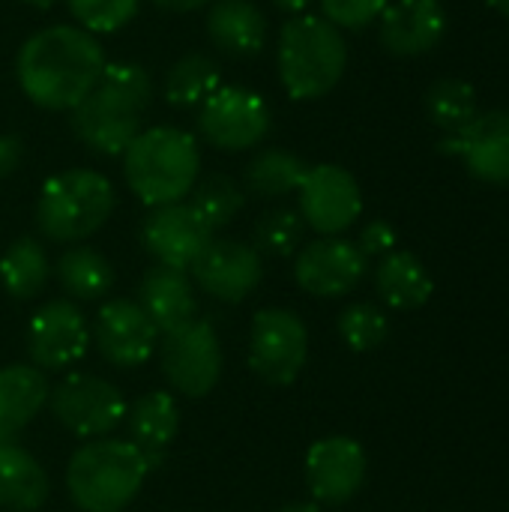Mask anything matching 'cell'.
Returning a JSON list of instances; mask_svg holds the SVG:
<instances>
[{
    "label": "cell",
    "instance_id": "obj_37",
    "mask_svg": "<svg viewBox=\"0 0 509 512\" xmlns=\"http://www.w3.org/2000/svg\"><path fill=\"white\" fill-rule=\"evenodd\" d=\"M24 153H27V147H24L21 135H15V132H3L0 135V180L12 177L21 168Z\"/></svg>",
    "mask_w": 509,
    "mask_h": 512
},
{
    "label": "cell",
    "instance_id": "obj_27",
    "mask_svg": "<svg viewBox=\"0 0 509 512\" xmlns=\"http://www.w3.org/2000/svg\"><path fill=\"white\" fill-rule=\"evenodd\" d=\"M57 282L60 288L72 297V300H81V303H90V300H99L111 291L114 285V267L111 261L96 252L93 246H72L66 249L60 258H57Z\"/></svg>",
    "mask_w": 509,
    "mask_h": 512
},
{
    "label": "cell",
    "instance_id": "obj_6",
    "mask_svg": "<svg viewBox=\"0 0 509 512\" xmlns=\"http://www.w3.org/2000/svg\"><path fill=\"white\" fill-rule=\"evenodd\" d=\"M117 195L105 174L69 168L45 180L36 201V225L54 243H81L93 237L114 213Z\"/></svg>",
    "mask_w": 509,
    "mask_h": 512
},
{
    "label": "cell",
    "instance_id": "obj_40",
    "mask_svg": "<svg viewBox=\"0 0 509 512\" xmlns=\"http://www.w3.org/2000/svg\"><path fill=\"white\" fill-rule=\"evenodd\" d=\"M279 512H321V507H318L315 501H297V504H288V507H282Z\"/></svg>",
    "mask_w": 509,
    "mask_h": 512
},
{
    "label": "cell",
    "instance_id": "obj_41",
    "mask_svg": "<svg viewBox=\"0 0 509 512\" xmlns=\"http://www.w3.org/2000/svg\"><path fill=\"white\" fill-rule=\"evenodd\" d=\"M15 435H18V432H12V429L0 426V450H3V447H9V444H15Z\"/></svg>",
    "mask_w": 509,
    "mask_h": 512
},
{
    "label": "cell",
    "instance_id": "obj_22",
    "mask_svg": "<svg viewBox=\"0 0 509 512\" xmlns=\"http://www.w3.org/2000/svg\"><path fill=\"white\" fill-rule=\"evenodd\" d=\"M375 288L378 297L399 312H411L429 303L435 282L432 273L426 270V264L414 255V252H402L393 249L390 255L381 258L378 270H375Z\"/></svg>",
    "mask_w": 509,
    "mask_h": 512
},
{
    "label": "cell",
    "instance_id": "obj_28",
    "mask_svg": "<svg viewBox=\"0 0 509 512\" xmlns=\"http://www.w3.org/2000/svg\"><path fill=\"white\" fill-rule=\"evenodd\" d=\"M219 87H222L219 63L210 54L189 51L168 66L162 93H165V102L174 108H198Z\"/></svg>",
    "mask_w": 509,
    "mask_h": 512
},
{
    "label": "cell",
    "instance_id": "obj_24",
    "mask_svg": "<svg viewBox=\"0 0 509 512\" xmlns=\"http://www.w3.org/2000/svg\"><path fill=\"white\" fill-rule=\"evenodd\" d=\"M48 378L36 366H3L0 369V426L18 432L36 420V414L48 405Z\"/></svg>",
    "mask_w": 509,
    "mask_h": 512
},
{
    "label": "cell",
    "instance_id": "obj_8",
    "mask_svg": "<svg viewBox=\"0 0 509 512\" xmlns=\"http://www.w3.org/2000/svg\"><path fill=\"white\" fill-rule=\"evenodd\" d=\"M309 360V330L291 309H261L249 330V369L273 387H288L300 378Z\"/></svg>",
    "mask_w": 509,
    "mask_h": 512
},
{
    "label": "cell",
    "instance_id": "obj_13",
    "mask_svg": "<svg viewBox=\"0 0 509 512\" xmlns=\"http://www.w3.org/2000/svg\"><path fill=\"white\" fill-rule=\"evenodd\" d=\"M438 150L459 156L474 180L509 186V111H477L459 132L444 135Z\"/></svg>",
    "mask_w": 509,
    "mask_h": 512
},
{
    "label": "cell",
    "instance_id": "obj_23",
    "mask_svg": "<svg viewBox=\"0 0 509 512\" xmlns=\"http://www.w3.org/2000/svg\"><path fill=\"white\" fill-rule=\"evenodd\" d=\"M48 474L36 456L9 444L0 450V510L36 512L48 501Z\"/></svg>",
    "mask_w": 509,
    "mask_h": 512
},
{
    "label": "cell",
    "instance_id": "obj_17",
    "mask_svg": "<svg viewBox=\"0 0 509 512\" xmlns=\"http://www.w3.org/2000/svg\"><path fill=\"white\" fill-rule=\"evenodd\" d=\"M210 240L213 228L198 216L189 201L153 207L150 216L141 222V246L162 267L189 270Z\"/></svg>",
    "mask_w": 509,
    "mask_h": 512
},
{
    "label": "cell",
    "instance_id": "obj_26",
    "mask_svg": "<svg viewBox=\"0 0 509 512\" xmlns=\"http://www.w3.org/2000/svg\"><path fill=\"white\" fill-rule=\"evenodd\" d=\"M51 279V261L36 237H18L0 258V285L12 300H33Z\"/></svg>",
    "mask_w": 509,
    "mask_h": 512
},
{
    "label": "cell",
    "instance_id": "obj_12",
    "mask_svg": "<svg viewBox=\"0 0 509 512\" xmlns=\"http://www.w3.org/2000/svg\"><path fill=\"white\" fill-rule=\"evenodd\" d=\"M90 348V327L75 300H48L27 321V354L42 372L75 366Z\"/></svg>",
    "mask_w": 509,
    "mask_h": 512
},
{
    "label": "cell",
    "instance_id": "obj_4",
    "mask_svg": "<svg viewBox=\"0 0 509 512\" xmlns=\"http://www.w3.org/2000/svg\"><path fill=\"white\" fill-rule=\"evenodd\" d=\"M276 69L291 99H321L333 93L348 69V42L321 15H291L279 30Z\"/></svg>",
    "mask_w": 509,
    "mask_h": 512
},
{
    "label": "cell",
    "instance_id": "obj_1",
    "mask_svg": "<svg viewBox=\"0 0 509 512\" xmlns=\"http://www.w3.org/2000/svg\"><path fill=\"white\" fill-rule=\"evenodd\" d=\"M105 51L78 24H51L27 36L15 57L21 93L45 111H72L96 87Z\"/></svg>",
    "mask_w": 509,
    "mask_h": 512
},
{
    "label": "cell",
    "instance_id": "obj_18",
    "mask_svg": "<svg viewBox=\"0 0 509 512\" xmlns=\"http://www.w3.org/2000/svg\"><path fill=\"white\" fill-rule=\"evenodd\" d=\"M366 480V450L345 435L321 438L306 453V486L315 504L339 507L351 501Z\"/></svg>",
    "mask_w": 509,
    "mask_h": 512
},
{
    "label": "cell",
    "instance_id": "obj_2",
    "mask_svg": "<svg viewBox=\"0 0 509 512\" xmlns=\"http://www.w3.org/2000/svg\"><path fill=\"white\" fill-rule=\"evenodd\" d=\"M153 102V81L144 66L120 60L105 63L96 87L72 108V132L99 156H123L144 129V114Z\"/></svg>",
    "mask_w": 509,
    "mask_h": 512
},
{
    "label": "cell",
    "instance_id": "obj_5",
    "mask_svg": "<svg viewBox=\"0 0 509 512\" xmlns=\"http://www.w3.org/2000/svg\"><path fill=\"white\" fill-rule=\"evenodd\" d=\"M147 465L132 441L96 438L75 450L66 489L81 512H123L147 480Z\"/></svg>",
    "mask_w": 509,
    "mask_h": 512
},
{
    "label": "cell",
    "instance_id": "obj_34",
    "mask_svg": "<svg viewBox=\"0 0 509 512\" xmlns=\"http://www.w3.org/2000/svg\"><path fill=\"white\" fill-rule=\"evenodd\" d=\"M66 6L78 21V27L96 36L126 27L138 15L141 0H66Z\"/></svg>",
    "mask_w": 509,
    "mask_h": 512
},
{
    "label": "cell",
    "instance_id": "obj_21",
    "mask_svg": "<svg viewBox=\"0 0 509 512\" xmlns=\"http://www.w3.org/2000/svg\"><path fill=\"white\" fill-rule=\"evenodd\" d=\"M138 306L156 324L159 333H171L195 318V288L186 270L150 267L138 285Z\"/></svg>",
    "mask_w": 509,
    "mask_h": 512
},
{
    "label": "cell",
    "instance_id": "obj_30",
    "mask_svg": "<svg viewBox=\"0 0 509 512\" xmlns=\"http://www.w3.org/2000/svg\"><path fill=\"white\" fill-rule=\"evenodd\" d=\"M477 111V90L465 78H438L426 90V114L444 135L459 132Z\"/></svg>",
    "mask_w": 509,
    "mask_h": 512
},
{
    "label": "cell",
    "instance_id": "obj_33",
    "mask_svg": "<svg viewBox=\"0 0 509 512\" xmlns=\"http://www.w3.org/2000/svg\"><path fill=\"white\" fill-rule=\"evenodd\" d=\"M387 333H390V321L372 303H351L339 315V336L357 354H366V351L381 348L384 339H387Z\"/></svg>",
    "mask_w": 509,
    "mask_h": 512
},
{
    "label": "cell",
    "instance_id": "obj_32",
    "mask_svg": "<svg viewBox=\"0 0 509 512\" xmlns=\"http://www.w3.org/2000/svg\"><path fill=\"white\" fill-rule=\"evenodd\" d=\"M306 234V222L300 216V210L291 207H273L267 210L258 225H255V249L261 255H273V258H291Z\"/></svg>",
    "mask_w": 509,
    "mask_h": 512
},
{
    "label": "cell",
    "instance_id": "obj_43",
    "mask_svg": "<svg viewBox=\"0 0 509 512\" xmlns=\"http://www.w3.org/2000/svg\"><path fill=\"white\" fill-rule=\"evenodd\" d=\"M27 6H33V9H51V6H57L60 0H24Z\"/></svg>",
    "mask_w": 509,
    "mask_h": 512
},
{
    "label": "cell",
    "instance_id": "obj_36",
    "mask_svg": "<svg viewBox=\"0 0 509 512\" xmlns=\"http://www.w3.org/2000/svg\"><path fill=\"white\" fill-rule=\"evenodd\" d=\"M357 249L366 255V258H384L396 249V228L387 222V219H372L363 231H360V240H357Z\"/></svg>",
    "mask_w": 509,
    "mask_h": 512
},
{
    "label": "cell",
    "instance_id": "obj_20",
    "mask_svg": "<svg viewBox=\"0 0 509 512\" xmlns=\"http://www.w3.org/2000/svg\"><path fill=\"white\" fill-rule=\"evenodd\" d=\"M207 36L228 57H255L264 51L270 24L252 0H213L207 12Z\"/></svg>",
    "mask_w": 509,
    "mask_h": 512
},
{
    "label": "cell",
    "instance_id": "obj_29",
    "mask_svg": "<svg viewBox=\"0 0 509 512\" xmlns=\"http://www.w3.org/2000/svg\"><path fill=\"white\" fill-rule=\"evenodd\" d=\"M306 171L309 165L297 153L282 147H267L249 159L243 171V183L258 198H285L300 189Z\"/></svg>",
    "mask_w": 509,
    "mask_h": 512
},
{
    "label": "cell",
    "instance_id": "obj_9",
    "mask_svg": "<svg viewBox=\"0 0 509 512\" xmlns=\"http://www.w3.org/2000/svg\"><path fill=\"white\" fill-rule=\"evenodd\" d=\"M48 405H51L54 420L66 432L87 438V441L111 435L126 417V402L120 390L111 381L99 375H87V372L66 375L48 393Z\"/></svg>",
    "mask_w": 509,
    "mask_h": 512
},
{
    "label": "cell",
    "instance_id": "obj_39",
    "mask_svg": "<svg viewBox=\"0 0 509 512\" xmlns=\"http://www.w3.org/2000/svg\"><path fill=\"white\" fill-rule=\"evenodd\" d=\"M312 3L315 0H273V6L282 9V12H288V15H303Z\"/></svg>",
    "mask_w": 509,
    "mask_h": 512
},
{
    "label": "cell",
    "instance_id": "obj_38",
    "mask_svg": "<svg viewBox=\"0 0 509 512\" xmlns=\"http://www.w3.org/2000/svg\"><path fill=\"white\" fill-rule=\"evenodd\" d=\"M150 3L159 9H168V12H195V9L210 6L213 0H150Z\"/></svg>",
    "mask_w": 509,
    "mask_h": 512
},
{
    "label": "cell",
    "instance_id": "obj_3",
    "mask_svg": "<svg viewBox=\"0 0 509 512\" xmlns=\"http://www.w3.org/2000/svg\"><path fill=\"white\" fill-rule=\"evenodd\" d=\"M201 150L192 132L150 126L123 150V177L144 207H165L189 198L198 183Z\"/></svg>",
    "mask_w": 509,
    "mask_h": 512
},
{
    "label": "cell",
    "instance_id": "obj_15",
    "mask_svg": "<svg viewBox=\"0 0 509 512\" xmlns=\"http://www.w3.org/2000/svg\"><path fill=\"white\" fill-rule=\"evenodd\" d=\"M369 270V258L357 249V243L345 237H321L303 246L294 258L297 285L321 300L351 294Z\"/></svg>",
    "mask_w": 509,
    "mask_h": 512
},
{
    "label": "cell",
    "instance_id": "obj_25",
    "mask_svg": "<svg viewBox=\"0 0 509 512\" xmlns=\"http://www.w3.org/2000/svg\"><path fill=\"white\" fill-rule=\"evenodd\" d=\"M123 420H126V429H129V441L138 450L165 453V447L177 438L180 408H177L171 393L153 390V393H144L141 399H135L132 408H126Z\"/></svg>",
    "mask_w": 509,
    "mask_h": 512
},
{
    "label": "cell",
    "instance_id": "obj_14",
    "mask_svg": "<svg viewBox=\"0 0 509 512\" xmlns=\"http://www.w3.org/2000/svg\"><path fill=\"white\" fill-rule=\"evenodd\" d=\"M195 285L222 303H243L264 276V255L231 237H213L189 267Z\"/></svg>",
    "mask_w": 509,
    "mask_h": 512
},
{
    "label": "cell",
    "instance_id": "obj_35",
    "mask_svg": "<svg viewBox=\"0 0 509 512\" xmlns=\"http://www.w3.org/2000/svg\"><path fill=\"white\" fill-rule=\"evenodd\" d=\"M321 18H327L339 30H363L375 24L387 6V0H318Z\"/></svg>",
    "mask_w": 509,
    "mask_h": 512
},
{
    "label": "cell",
    "instance_id": "obj_10",
    "mask_svg": "<svg viewBox=\"0 0 509 512\" xmlns=\"http://www.w3.org/2000/svg\"><path fill=\"white\" fill-rule=\"evenodd\" d=\"M159 366L168 384L189 399H204L222 378V345L207 321L192 318L189 324L162 333Z\"/></svg>",
    "mask_w": 509,
    "mask_h": 512
},
{
    "label": "cell",
    "instance_id": "obj_7",
    "mask_svg": "<svg viewBox=\"0 0 509 512\" xmlns=\"http://www.w3.org/2000/svg\"><path fill=\"white\" fill-rule=\"evenodd\" d=\"M198 135L225 153H243L258 147L273 126L270 105L261 93L240 84H222L198 105Z\"/></svg>",
    "mask_w": 509,
    "mask_h": 512
},
{
    "label": "cell",
    "instance_id": "obj_31",
    "mask_svg": "<svg viewBox=\"0 0 509 512\" xmlns=\"http://www.w3.org/2000/svg\"><path fill=\"white\" fill-rule=\"evenodd\" d=\"M189 204L198 210V216L216 234V231L228 228L237 219V213L246 204V192H243V186L234 177H228V174H210V177H204V180L195 183V189L189 192Z\"/></svg>",
    "mask_w": 509,
    "mask_h": 512
},
{
    "label": "cell",
    "instance_id": "obj_42",
    "mask_svg": "<svg viewBox=\"0 0 509 512\" xmlns=\"http://www.w3.org/2000/svg\"><path fill=\"white\" fill-rule=\"evenodd\" d=\"M498 15H504V18H509V0H486Z\"/></svg>",
    "mask_w": 509,
    "mask_h": 512
},
{
    "label": "cell",
    "instance_id": "obj_11",
    "mask_svg": "<svg viewBox=\"0 0 509 512\" xmlns=\"http://www.w3.org/2000/svg\"><path fill=\"white\" fill-rule=\"evenodd\" d=\"M300 216L306 228L321 237L345 234L363 213V192L357 177L342 165H312L297 189Z\"/></svg>",
    "mask_w": 509,
    "mask_h": 512
},
{
    "label": "cell",
    "instance_id": "obj_16",
    "mask_svg": "<svg viewBox=\"0 0 509 512\" xmlns=\"http://www.w3.org/2000/svg\"><path fill=\"white\" fill-rule=\"evenodd\" d=\"M90 339L102 360L117 369H138L150 360L159 345V330L135 300H108L99 306Z\"/></svg>",
    "mask_w": 509,
    "mask_h": 512
},
{
    "label": "cell",
    "instance_id": "obj_19",
    "mask_svg": "<svg viewBox=\"0 0 509 512\" xmlns=\"http://www.w3.org/2000/svg\"><path fill=\"white\" fill-rule=\"evenodd\" d=\"M447 33L441 0H393L378 18V39L393 57L429 54Z\"/></svg>",
    "mask_w": 509,
    "mask_h": 512
}]
</instances>
